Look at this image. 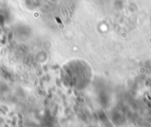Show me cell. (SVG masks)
<instances>
[{
  "label": "cell",
  "instance_id": "cell-1",
  "mask_svg": "<svg viewBox=\"0 0 151 127\" xmlns=\"http://www.w3.org/2000/svg\"><path fill=\"white\" fill-rule=\"evenodd\" d=\"M56 21H58V22L59 23V24H61V23H62V21H60V19H58V18H56Z\"/></svg>",
  "mask_w": 151,
  "mask_h": 127
}]
</instances>
